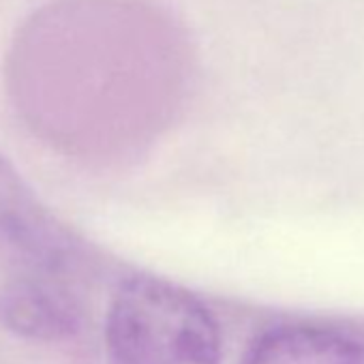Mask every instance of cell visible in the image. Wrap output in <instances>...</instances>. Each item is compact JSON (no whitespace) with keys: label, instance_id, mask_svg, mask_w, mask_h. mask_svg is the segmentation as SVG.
<instances>
[{"label":"cell","instance_id":"1","mask_svg":"<svg viewBox=\"0 0 364 364\" xmlns=\"http://www.w3.org/2000/svg\"><path fill=\"white\" fill-rule=\"evenodd\" d=\"M105 355L107 364H221V332L191 291L139 274L112 298Z\"/></svg>","mask_w":364,"mask_h":364},{"label":"cell","instance_id":"2","mask_svg":"<svg viewBox=\"0 0 364 364\" xmlns=\"http://www.w3.org/2000/svg\"><path fill=\"white\" fill-rule=\"evenodd\" d=\"M242 364H364V338L323 323H283L262 332Z\"/></svg>","mask_w":364,"mask_h":364},{"label":"cell","instance_id":"3","mask_svg":"<svg viewBox=\"0 0 364 364\" xmlns=\"http://www.w3.org/2000/svg\"><path fill=\"white\" fill-rule=\"evenodd\" d=\"M0 326L39 341H58L80 328V313L71 298L31 277L0 287Z\"/></svg>","mask_w":364,"mask_h":364}]
</instances>
